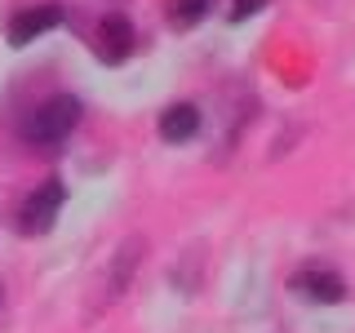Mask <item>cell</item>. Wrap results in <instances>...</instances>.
I'll return each instance as SVG.
<instances>
[{
	"instance_id": "1",
	"label": "cell",
	"mask_w": 355,
	"mask_h": 333,
	"mask_svg": "<svg viewBox=\"0 0 355 333\" xmlns=\"http://www.w3.org/2000/svg\"><path fill=\"white\" fill-rule=\"evenodd\" d=\"M76 125H80V103H76L71 94H53V98H44L40 107L27 111L22 138H27L31 147H58L62 138H71Z\"/></svg>"
},
{
	"instance_id": "2",
	"label": "cell",
	"mask_w": 355,
	"mask_h": 333,
	"mask_svg": "<svg viewBox=\"0 0 355 333\" xmlns=\"http://www.w3.org/2000/svg\"><path fill=\"white\" fill-rule=\"evenodd\" d=\"M62 205H67V187L58 182V178H44L36 191L18 205V231L22 236H44V231L58 222Z\"/></svg>"
},
{
	"instance_id": "3",
	"label": "cell",
	"mask_w": 355,
	"mask_h": 333,
	"mask_svg": "<svg viewBox=\"0 0 355 333\" xmlns=\"http://www.w3.org/2000/svg\"><path fill=\"white\" fill-rule=\"evenodd\" d=\"M62 9L58 5H31V9H22V14L9 18V44L14 49H22V44H31V40H40L44 31H53V27H62Z\"/></svg>"
},
{
	"instance_id": "4",
	"label": "cell",
	"mask_w": 355,
	"mask_h": 333,
	"mask_svg": "<svg viewBox=\"0 0 355 333\" xmlns=\"http://www.w3.org/2000/svg\"><path fill=\"white\" fill-rule=\"evenodd\" d=\"M293 289L306 298V302H342L347 298V280L329 266H302L293 275Z\"/></svg>"
},
{
	"instance_id": "5",
	"label": "cell",
	"mask_w": 355,
	"mask_h": 333,
	"mask_svg": "<svg viewBox=\"0 0 355 333\" xmlns=\"http://www.w3.org/2000/svg\"><path fill=\"white\" fill-rule=\"evenodd\" d=\"M94 49H98V58H103L107 67L125 62L129 53H133V27H129V18H125V14H107L103 27H98Z\"/></svg>"
},
{
	"instance_id": "6",
	"label": "cell",
	"mask_w": 355,
	"mask_h": 333,
	"mask_svg": "<svg viewBox=\"0 0 355 333\" xmlns=\"http://www.w3.org/2000/svg\"><path fill=\"white\" fill-rule=\"evenodd\" d=\"M200 133V107L191 103H173L160 111V138L164 142H191Z\"/></svg>"
},
{
	"instance_id": "7",
	"label": "cell",
	"mask_w": 355,
	"mask_h": 333,
	"mask_svg": "<svg viewBox=\"0 0 355 333\" xmlns=\"http://www.w3.org/2000/svg\"><path fill=\"white\" fill-rule=\"evenodd\" d=\"M138 253H142V240H125V244H120L116 266H111V275H107V302H111V298H120V289L129 284L133 266H138Z\"/></svg>"
},
{
	"instance_id": "8",
	"label": "cell",
	"mask_w": 355,
	"mask_h": 333,
	"mask_svg": "<svg viewBox=\"0 0 355 333\" xmlns=\"http://www.w3.org/2000/svg\"><path fill=\"white\" fill-rule=\"evenodd\" d=\"M214 0H169V22L173 27H196L200 18L209 14Z\"/></svg>"
},
{
	"instance_id": "9",
	"label": "cell",
	"mask_w": 355,
	"mask_h": 333,
	"mask_svg": "<svg viewBox=\"0 0 355 333\" xmlns=\"http://www.w3.org/2000/svg\"><path fill=\"white\" fill-rule=\"evenodd\" d=\"M266 0H231V22H244L249 14H258Z\"/></svg>"
},
{
	"instance_id": "10",
	"label": "cell",
	"mask_w": 355,
	"mask_h": 333,
	"mask_svg": "<svg viewBox=\"0 0 355 333\" xmlns=\"http://www.w3.org/2000/svg\"><path fill=\"white\" fill-rule=\"evenodd\" d=\"M0 298H5V293H0Z\"/></svg>"
}]
</instances>
